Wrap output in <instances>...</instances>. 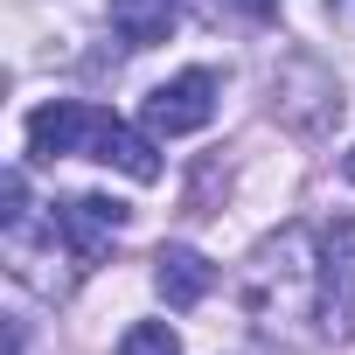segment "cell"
<instances>
[{"mask_svg": "<svg viewBox=\"0 0 355 355\" xmlns=\"http://www.w3.org/2000/svg\"><path fill=\"white\" fill-rule=\"evenodd\" d=\"M28 153L35 160H105L119 174H132V182H160V153L146 132H132L125 119L98 112V105H77V98H56V105H35L28 112Z\"/></svg>", "mask_w": 355, "mask_h": 355, "instance_id": "cell-1", "label": "cell"}, {"mask_svg": "<svg viewBox=\"0 0 355 355\" xmlns=\"http://www.w3.org/2000/svg\"><path fill=\"white\" fill-rule=\"evenodd\" d=\"M244 306L265 327H286L300 313H320V244L313 230H279L244 265Z\"/></svg>", "mask_w": 355, "mask_h": 355, "instance_id": "cell-2", "label": "cell"}, {"mask_svg": "<svg viewBox=\"0 0 355 355\" xmlns=\"http://www.w3.org/2000/svg\"><path fill=\"white\" fill-rule=\"evenodd\" d=\"M139 119H146V132H153V139L202 132V125L216 119V77H209V70H182V77L153 84V91H146V105H139Z\"/></svg>", "mask_w": 355, "mask_h": 355, "instance_id": "cell-3", "label": "cell"}, {"mask_svg": "<svg viewBox=\"0 0 355 355\" xmlns=\"http://www.w3.org/2000/svg\"><path fill=\"white\" fill-rule=\"evenodd\" d=\"M125 216H132V209H125V202H112V196H77V202H63V209H56V223H49V230H56V244L77 258V272H91V265L105 258V244L125 230Z\"/></svg>", "mask_w": 355, "mask_h": 355, "instance_id": "cell-4", "label": "cell"}, {"mask_svg": "<svg viewBox=\"0 0 355 355\" xmlns=\"http://www.w3.org/2000/svg\"><path fill=\"white\" fill-rule=\"evenodd\" d=\"M320 327L327 334L355 327V223H334L320 237Z\"/></svg>", "mask_w": 355, "mask_h": 355, "instance_id": "cell-5", "label": "cell"}, {"mask_svg": "<svg viewBox=\"0 0 355 355\" xmlns=\"http://www.w3.org/2000/svg\"><path fill=\"white\" fill-rule=\"evenodd\" d=\"M153 286H160L167 306H202L209 286H216V265H209L202 251H189V244H167V251L153 258Z\"/></svg>", "mask_w": 355, "mask_h": 355, "instance_id": "cell-6", "label": "cell"}, {"mask_svg": "<svg viewBox=\"0 0 355 355\" xmlns=\"http://www.w3.org/2000/svg\"><path fill=\"white\" fill-rule=\"evenodd\" d=\"M105 15H112L125 49H153V42H167L182 28V8H174V0H105Z\"/></svg>", "mask_w": 355, "mask_h": 355, "instance_id": "cell-7", "label": "cell"}, {"mask_svg": "<svg viewBox=\"0 0 355 355\" xmlns=\"http://www.w3.org/2000/svg\"><path fill=\"white\" fill-rule=\"evenodd\" d=\"M119 355H182V334H174L167 320H132L119 334Z\"/></svg>", "mask_w": 355, "mask_h": 355, "instance_id": "cell-8", "label": "cell"}, {"mask_svg": "<svg viewBox=\"0 0 355 355\" xmlns=\"http://www.w3.org/2000/svg\"><path fill=\"white\" fill-rule=\"evenodd\" d=\"M230 8H244L251 21H279V0H230Z\"/></svg>", "mask_w": 355, "mask_h": 355, "instance_id": "cell-9", "label": "cell"}, {"mask_svg": "<svg viewBox=\"0 0 355 355\" xmlns=\"http://www.w3.org/2000/svg\"><path fill=\"white\" fill-rule=\"evenodd\" d=\"M341 174H348V182H355V146H348V153H341Z\"/></svg>", "mask_w": 355, "mask_h": 355, "instance_id": "cell-10", "label": "cell"}, {"mask_svg": "<svg viewBox=\"0 0 355 355\" xmlns=\"http://www.w3.org/2000/svg\"><path fill=\"white\" fill-rule=\"evenodd\" d=\"M327 8H355V0H327Z\"/></svg>", "mask_w": 355, "mask_h": 355, "instance_id": "cell-11", "label": "cell"}]
</instances>
